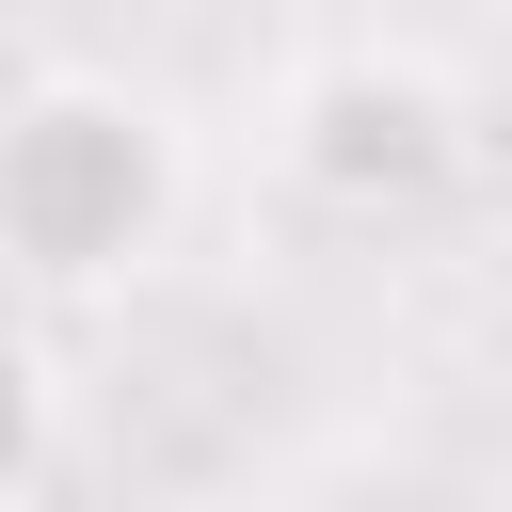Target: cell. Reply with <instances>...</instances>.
<instances>
[{
  "label": "cell",
  "instance_id": "obj_2",
  "mask_svg": "<svg viewBox=\"0 0 512 512\" xmlns=\"http://www.w3.org/2000/svg\"><path fill=\"white\" fill-rule=\"evenodd\" d=\"M272 160H288L304 208L400 224V208H432V192L480 160V112H464V80H448L432 48H320V64L288 80V112H272Z\"/></svg>",
  "mask_w": 512,
  "mask_h": 512
},
{
  "label": "cell",
  "instance_id": "obj_1",
  "mask_svg": "<svg viewBox=\"0 0 512 512\" xmlns=\"http://www.w3.org/2000/svg\"><path fill=\"white\" fill-rule=\"evenodd\" d=\"M192 224V128L112 80V64H32L16 128H0V240L32 304H96L128 272H160Z\"/></svg>",
  "mask_w": 512,
  "mask_h": 512
}]
</instances>
